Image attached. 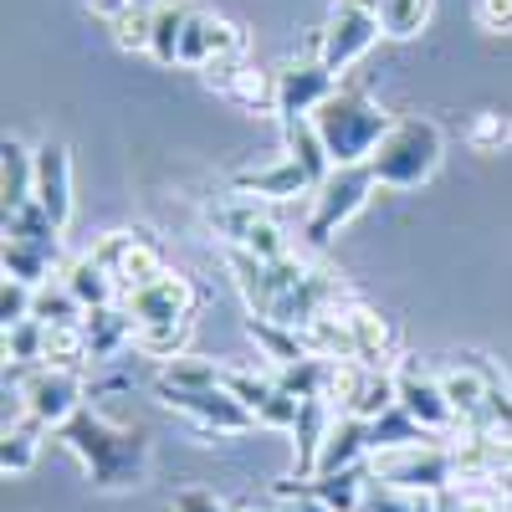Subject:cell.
<instances>
[{
	"instance_id": "obj_3",
	"label": "cell",
	"mask_w": 512,
	"mask_h": 512,
	"mask_svg": "<svg viewBox=\"0 0 512 512\" xmlns=\"http://www.w3.org/2000/svg\"><path fill=\"white\" fill-rule=\"evenodd\" d=\"M441 154H446V139L431 118H395V128L374 149L369 169L384 190H415L441 169Z\"/></svg>"
},
{
	"instance_id": "obj_26",
	"label": "cell",
	"mask_w": 512,
	"mask_h": 512,
	"mask_svg": "<svg viewBox=\"0 0 512 512\" xmlns=\"http://www.w3.org/2000/svg\"><path fill=\"white\" fill-rule=\"evenodd\" d=\"M62 256H52V251H41V246H31V241H11L6 236V246H0V267H6V277H16V282H26V287H47L52 277H62Z\"/></svg>"
},
{
	"instance_id": "obj_27",
	"label": "cell",
	"mask_w": 512,
	"mask_h": 512,
	"mask_svg": "<svg viewBox=\"0 0 512 512\" xmlns=\"http://www.w3.org/2000/svg\"><path fill=\"white\" fill-rule=\"evenodd\" d=\"M246 333H251V344L262 349L267 369H287L297 359H313L297 328H282V323H267V318H246Z\"/></svg>"
},
{
	"instance_id": "obj_38",
	"label": "cell",
	"mask_w": 512,
	"mask_h": 512,
	"mask_svg": "<svg viewBox=\"0 0 512 512\" xmlns=\"http://www.w3.org/2000/svg\"><path fill=\"white\" fill-rule=\"evenodd\" d=\"M431 6H436V0H379V26H384V36H395V41L420 36V26L431 21Z\"/></svg>"
},
{
	"instance_id": "obj_30",
	"label": "cell",
	"mask_w": 512,
	"mask_h": 512,
	"mask_svg": "<svg viewBox=\"0 0 512 512\" xmlns=\"http://www.w3.org/2000/svg\"><path fill=\"white\" fill-rule=\"evenodd\" d=\"M31 318H41L47 328H82V318H88V308L72 297V287L62 277H52L47 287H36V303H31Z\"/></svg>"
},
{
	"instance_id": "obj_13",
	"label": "cell",
	"mask_w": 512,
	"mask_h": 512,
	"mask_svg": "<svg viewBox=\"0 0 512 512\" xmlns=\"http://www.w3.org/2000/svg\"><path fill=\"white\" fill-rule=\"evenodd\" d=\"M277 77V118L287 123V118H313L333 93H338V77L318 62V57H308V62H287L282 72H272Z\"/></svg>"
},
{
	"instance_id": "obj_21",
	"label": "cell",
	"mask_w": 512,
	"mask_h": 512,
	"mask_svg": "<svg viewBox=\"0 0 512 512\" xmlns=\"http://www.w3.org/2000/svg\"><path fill=\"white\" fill-rule=\"evenodd\" d=\"M82 338H88V359H113L139 338V323L128 313V303H108L82 318Z\"/></svg>"
},
{
	"instance_id": "obj_36",
	"label": "cell",
	"mask_w": 512,
	"mask_h": 512,
	"mask_svg": "<svg viewBox=\"0 0 512 512\" xmlns=\"http://www.w3.org/2000/svg\"><path fill=\"white\" fill-rule=\"evenodd\" d=\"M36 451H41V431L31 420L11 425V431H0V472L6 477H26L36 466Z\"/></svg>"
},
{
	"instance_id": "obj_46",
	"label": "cell",
	"mask_w": 512,
	"mask_h": 512,
	"mask_svg": "<svg viewBox=\"0 0 512 512\" xmlns=\"http://www.w3.org/2000/svg\"><path fill=\"white\" fill-rule=\"evenodd\" d=\"M477 26L492 36H512V0H477Z\"/></svg>"
},
{
	"instance_id": "obj_33",
	"label": "cell",
	"mask_w": 512,
	"mask_h": 512,
	"mask_svg": "<svg viewBox=\"0 0 512 512\" xmlns=\"http://www.w3.org/2000/svg\"><path fill=\"white\" fill-rule=\"evenodd\" d=\"M0 333H6V369L47 364V323H41V318H26V323L0 328Z\"/></svg>"
},
{
	"instance_id": "obj_34",
	"label": "cell",
	"mask_w": 512,
	"mask_h": 512,
	"mask_svg": "<svg viewBox=\"0 0 512 512\" xmlns=\"http://www.w3.org/2000/svg\"><path fill=\"white\" fill-rule=\"evenodd\" d=\"M190 328H195V318H185V323H144V328H139V338H134V349H139L144 359L169 364V359H180V354H185Z\"/></svg>"
},
{
	"instance_id": "obj_41",
	"label": "cell",
	"mask_w": 512,
	"mask_h": 512,
	"mask_svg": "<svg viewBox=\"0 0 512 512\" xmlns=\"http://www.w3.org/2000/svg\"><path fill=\"white\" fill-rule=\"evenodd\" d=\"M466 144H472L477 154H502L512 144V123L502 113H477V123L466 128Z\"/></svg>"
},
{
	"instance_id": "obj_14",
	"label": "cell",
	"mask_w": 512,
	"mask_h": 512,
	"mask_svg": "<svg viewBox=\"0 0 512 512\" xmlns=\"http://www.w3.org/2000/svg\"><path fill=\"white\" fill-rule=\"evenodd\" d=\"M487 384H492V364L482 354H461L451 369H441V390L456 410V431L477 436L482 431V405H487Z\"/></svg>"
},
{
	"instance_id": "obj_9",
	"label": "cell",
	"mask_w": 512,
	"mask_h": 512,
	"mask_svg": "<svg viewBox=\"0 0 512 512\" xmlns=\"http://www.w3.org/2000/svg\"><path fill=\"white\" fill-rule=\"evenodd\" d=\"M328 400L338 415H354L364 425H374L379 415H390L400 405L395 395V369H369V364H333V384Z\"/></svg>"
},
{
	"instance_id": "obj_35",
	"label": "cell",
	"mask_w": 512,
	"mask_h": 512,
	"mask_svg": "<svg viewBox=\"0 0 512 512\" xmlns=\"http://www.w3.org/2000/svg\"><path fill=\"white\" fill-rule=\"evenodd\" d=\"M425 441H441V436H431V431H420V425L395 405L390 415H379L374 425H369V446L374 451H395V446H425ZM369 451V456H374Z\"/></svg>"
},
{
	"instance_id": "obj_12",
	"label": "cell",
	"mask_w": 512,
	"mask_h": 512,
	"mask_svg": "<svg viewBox=\"0 0 512 512\" xmlns=\"http://www.w3.org/2000/svg\"><path fill=\"white\" fill-rule=\"evenodd\" d=\"M159 400H164L169 410L190 415L200 436H246L251 425H256V415H251L241 400H231L226 390H195V395H180V390H159Z\"/></svg>"
},
{
	"instance_id": "obj_7",
	"label": "cell",
	"mask_w": 512,
	"mask_h": 512,
	"mask_svg": "<svg viewBox=\"0 0 512 512\" xmlns=\"http://www.w3.org/2000/svg\"><path fill=\"white\" fill-rule=\"evenodd\" d=\"M379 36H384V26H379L374 6H364V0H338L328 26L318 31V62L338 77V72H349Z\"/></svg>"
},
{
	"instance_id": "obj_45",
	"label": "cell",
	"mask_w": 512,
	"mask_h": 512,
	"mask_svg": "<svg viewBox=\"0 0 512 512\" xmlns=\"http://www.w3.org/2000/svg\"><path fill=\"white\" fill-rule=\"evenodd\" d=\"M272 492H277L282 512H333V507L313 492V482H277Z\"/></svg>"
},
{
	"instance_id": "obj_1",
	"label": "cell",
	"mask_w": 512,
	"mask_h": 512,
	"mask_svg": "<svg viewBox=\"0 0 512 512\" xmlns=\"http://www.w3.org/2000/svg\"><path fill=\"white\" fill-rule=\"evenodd\" d=\"M57 436H62V446H67L82 466H88L93 487H103V492L139 487L144 472H149V441H144V431L113 425V420L98 415V410H77Z\"/></svg>"
},
{
	"instance_id": "obj_28",
	"label": "cell",
	"mask_w": 512,
	"mask_h": 512,
	"mask_svg": "<svg viewBox=\"0 0 512 512\" xmlns=\"http://www.w3.org/2000/svg\"><path fill=\"white\" fill-rule=\"evenodd\" d=\"M221 374H226V364H216V359L180 354V359L159 364V390H180V395H195V390H221Z\"/></svg>"
},
{
	"instance_id": "obj_42",
	"label": "cell",
	"mask_w": 512,
	"mask_h": 512,
	"mask_svg": "<svg viewBox=\"0 0 512 512\" xmlns=\"http://www.w3.org/2000/svg\"><path fill=\"white\" fill-rule=\"evenodd\" d=\"M113 26V41L123 52H149V41H154V11H123Z\"/></svg>"
},
{
	"instance_id": "obj_20",
	"label": "cell",
	"mask_w": 512,
	"mask_h": 512,
	"mask_svg": "<svg viewBox=\"0 0 512 512\" xmlns=\"http://www.w3.org/2000/svg\"><path fill=\"white\" fill-rule=\"evenodd\" d=\"M205 221H210V231H216L221 241H226V251H241L256 231H262L272 216H267V200H251V195H226V200H216L205 210Z\"/></svg>"
},
{
	"instance_id": "obj_17",
	"label": "cell",
	"mask_w": 512,
	"mask_h": 512,
	"mask_svg": "<svg viewBox=\"0 0 512 512\" xmlns=\"http://www.w3.org/2000/svg\"><path fill=\"white\" fill-rule=\"evenodd\" d=\"M36 205L67 231L72 221V159H67V144H41L36 149Z\"/></svg>"
},
{
	"instance_id": "obj_37",
	"label": "cell",
	"mask_w": 512,
	"mask_h": 512,
	"mask_svg": "<svg viewBox=\"0 0 512 512\" xmlns=\"http://www.w3.org/2000/svg\"><path fill=\"white\" fill-rule=\"evenodd\" d=\"M369 487V461L364 466H349V472H333V477H313V492L333 507V512H354L359 497Z\"/></svg>"
},
{
	"instance_id": "obj_18",
	"label": "cell",
	"mask_w": 512,
	"mask_h": 512,
	"mask_svg": "<svg viewBox=\"0 0 512 512\" xmlns=\"http://www.w3.org/2000/svg\"><path fill=\"white\" fill-rule=\"evenodd\" d=\"M344 318H349V333H354L359 364H369V369H395V364L405 359L390 318H379V313L364 308V303H344Z\"/></svg>"
},
{
	"instance_id": "obj_44",
	"label": "cell",
	"mask_w": 512,
	"mask_h": 512,
	"mask_svg": "<svg viewBox=\"0 0 512 512\" xmlns=\"http://www.w3.org/2000/svg\"><path fill=\"white\" fill-rule=\"evenodd\" d=\"M297 415H303V400L287 395L282 384H277V395L256 410V425H267V431H297Z\"/></svg>"
},
{
	"instance_id": "obj_11",
	"label": "cell",
	"mask_w": 512,
	"mask_h": 512,
	"mask_svg": "<svg viewBox=\"0 0 512 512\" xmlns=\"http://www.w3.org/2000/svg\"><path fill=\"white\" fill-rule=\"evenodd\" d=\"M246 57V31L216 11H190V26H185V41H180V62L185 67H210V62H241Z\"/></svg>"
},
{
	"instance_id": "obj_5",
	"label": "cell",
	"mask_w": 512,
	"mask_h": 512,
	"mask_svg": "<svg viewBox=\"0 0 512 512\" xmlns=\"http://www.w3.org/2000/svg\"><path fill=\"white\" fill-rule=\"evenodd\" d=\"M374 169L369 164H349V169H333V175L308 195V221H303V246L308 251H323L338 231H344L359 210L369 205L374 195Z\"/></svg>"
},
{
	"instance_id": "obj_31",
	"label": "cell",
	"mask_w": 512,
	"mask_h": 512,
	"mask_svg": "<svg viewBox=\"0 0 512 512\" xmlns=\"http://www.w3.org/2000/svg\"><path fill=\"white\" fill-rule=\"evenodd\" d=\"M221 390H226L231 400H241V405L256 415V410H262V405L277 395V369H241V364H226Z\"/></svg>"
},
{
	"instance_id": "obj_15",
	"label": "cell",
	"mask_w": 512,
	"mask_h": 512,
	"mask_svg": "<svg viewBox=\"0 0 512 512\" xmlns=\"http://www.w3.org/2000/svg\"><path fill=\"white\" fill-rule=\"evenodd\" d=\"M123 303L139 328L144 323H185V318H195V287L180 272H164L149 287H139L134 297H123Z\"/></svg>"
},
{
	"instance_id": "obj_23",
	"label": "cell",
	"mask_w": 512,
	"mask_h": 512,
	"mask_svg": "<svg viewBox=\"0 0 512 512\" xmlns=\"http://www.w3.org/2000/svg\"><path fill=\"white\" fill-rule=\"evenodd\" d=\"M369 425L354 420V415H338L333 431L323 441V456H318V477H333V472H349V466H364L369 461Z\"/></svg>"
},
{
	"instance_id": "obj_6",
	"label": "cell",
	"mask_w": 512,
	"mask_h": 512,
	"mask_svg": "<svg viewBox=\"0 0 512 512\" xmlns=\"http://www.w3.org/2000/svg\"><path fill=\"white\" fill-rule=\"evenodd\" d=\"M88 256L118 282L123 297H134L139 287H149L154 277L169 272V267H164V251L149 241V231H108V236L93 241Z\"/></svg>"
},
{
	"instance_id": "obj_19",
	"label": "cell",
	"mask_w": 512,
	"mask_h": 512,
	"mask_svg": "<svg viewBox=\"0 0 512 512\" xmlns=\"http://www.w3.org/2000/svg\"><path fill=\"white\" fill-rule=\"evenodd\" d=\"M318 185L297 169L287 154L277 164H256V169H241L231 175V195H251V200H297V195H313Z\"/></svg>"
},
{
	"instance_id": "obj_16",
	"label": "cell",
	"mask_w": 512,
	"mask_h": 512,
	"mask_svg": "<svg viewBox=\"0 0 512 512\" xmlns=\"http://www.w3.org/2000/svg\"><path fill=\"white\" fill-rule=\"evenodd\" d=\"M205 82L216 88L221 98L251 108V113H277V77L267 72H256L246 57L241 62H210L205 67Z\"/></svg>"
},
{
	"instance_id": "obj_39",
	"label": "cell",
	"mask_w": 512,
	"mask_h": 512,
	"mask_svg": "<svg viewBox=\"0 0 512 512\" xmlns=\"http://www.w3.org/2000/svg\"><path fill=\"white\" fill-rule=\"evenodd\" d=\"M477 436L512 441V384L497 369H492V384H487V405H482V431Z\"/></svg>"
},
{
	"instance_id": "obj_4",
	"label": "cell",
	"mask_w": 512,
	"mask_h": 512,
	"mask_svg": "<svg viewBox=\"0 0 512 512\" xmlns=\"http://www.w3.org/2000/svg\"><path fill=\"white\" fill-rule=\"evenodd\" d=\"M369 472H374L379 482L400 487V492H415V497H441V492L461 487V466H456V446H451V441L374 451V456H369Z\"/></svg>"
},
{
	"instance_id": "obj_24",
	"label": "cell",
	"mask_w": 512,
	"mask_h": 512,
	"mask_svg": "<svg viewBox=\"0 0 512 512\" xmlns=\"http://www.w3.org/2000/svg\"><path fill=\"white\" fill-rule=\"evenodd\" d=\"M282 144H287V159L303 169L313 185H323V180L333 175L328 144H323V134H318V123H313V118H287V123H282Z\"/></svg>"
},
{
	"instance_id": "obj_29",
	"label": "cell",
	"mask_w": 512,
	"mask_h": 512,
	"mask_svg": "<svg viewBox=\"0 0 512 512\" xmlns=\"http://www.w3.org/2000/svg\"><path fill=\"white\" fill-rule=\"evenodd\" d=\"M190 0H164L154 11V41H149V57L159 67H175L180 62V41H185V26H190Z\"/></svg>"
},
{
	"instance_id": "obj_8",
	"label": "cell",
	"mask_w": 512,
	"mask_h": 512,
	"mask_svg": "<svg viewBox=\"0 0 512 512\" xmlns=\"http://www.w3.org/2000/svg\"><path fill=\"white\" fill-rule=\"evenodd\" d=\"M21 405L36 431H62V425L82 410V374L77 369H57V364H36L21 384Z\"/></svg>"
},
{
	"instance_id": "obj_25",
	"label": "cell",
	"mask_w": 512,
	"mask_h": 512,
	"mask_svg": "<svg viewBox=\"0 0 512 512\" xmlns=\"http://www.w3.org/2000/svg\"><path fill=\"white\" fill-rule=\"evenodd\" d=\"M62 282L72 287V297H77V303L88 308V313H93V308H108V303H123L118 282H113V277H108V272L93 262L88 251H82V256H72V262L62 267Z\"/></svg>"
},
{
	"instance_id": "obj_40",
	"label": "cell",
	"mask_w": 512,
	"mask_h": 512,
	"mask_svg": "<svg viewBox=\"0 0 512 512\" xmlns=\"http://www.w3.org/2000/svg\"><path fill=\"white\" fill-rule=\"evenodd\" d=\"M47 364H57V369L88 364V338H82V328H47Z\"/></svg>"
},
{
	"instance_id": "obj_2",
	"label": "cell",
	"mask_w": 512,
	"mask_h": 512,
	"mask_svg": "<svg viewBox=\"0 0 512 512\" xmlns=\"http://www.w3.org/2000/svg\"><path fill=\"white\" fill-rule=\"evenodd\" d=\"M313 123H318V134H323V144H328L333 169L369 164L374 149L384 144V134L395 128V118L384 113L369 93H359V88H338V93L313 113Z\"/></svg>"
},
{
	"instance_id": "obj_32",
	"label": "cell",
	"mask_w": 512,
	"mask_h": 512,
	"mask_svg": "<svg viewBox=\"0 0 512 512\" xmlns=\"http://www.w3.org/2000/svg\"><path fill=\"white\" fill-rule=\"evenodd\" d=\"M6 236H11V241H31V246H41V251L62 256V226H57L36 200H31L26 210H16V216H6Z\"/></svg>"
},
{
	"instance_id": "obj_47",
	"label": "cell",
	"mask_w": 512,
	"mask_h": 512,
	"mask_svg": "<svg viewBox=\"0 0 512 512\" xmlns=\"http://www.w3.org/2000/svg\"><path fill=\"white\" fill-rule=\"evenodd\" d=\"M169 512H231L226 502H216V492H200V487H190V492H180L175 497V507Z\"/></svg>"
},
{
	"instance_id": "obj_22",
	"label": "cell",
	"mask_w": 512,
	"mask_h": 512,
	"mask_svg": "<svg viewBox=\"0 0 512 512\" xmlns=\"http://www.w3.org/2000/svg\"><path fill=\"white\" fill-rule=\"evenodd\" d=\"M0 200H6V216L36 200V149H26L21 139L0 144Z\"/></svg>"
},
{
	"instance_id": "obj_10",
	"label": "cell",
	"mask_w": 512,
	"mask_h": 512,
	"mask_svg": "<svg viewBox=\"0 0 512 512\" xmlns=\"http://www.w3.org/2000/svg\"><path fill=\"white\" fill-rule=\"evenodd\" d=\"M395 395H400V410L420 425V431H431V436H446L456 431V410L441 390V374H431L415 354H405L395 364Z\"/></svg>"
},
{
	"instance_id": "obj_48",
	"label": "cell",
	"mask_w": 512,
	"mask_h": 512,
	"mask_svg": "<svg viewBox=\"0 0 512 512\" xmlns=\"http://www.w3.org/2000/svg\"><path fill=\"white\" fill-rule=\"evenodd\" d=\"M231 512H262V507H231Z\"/></svg>"
},
{
	"instance_id": "obj_43",
	"label": "cell",
	"mask_w": 512,
	"mask_h": 512,
	"mask_svg": "<svg viewBox=\"0 0 512 512\" xmlns=\"http://www.w3.org/2000/svg\"><path fill=\"white\" fill-rule=\"evenodd\" d=\"M31 303H36V287H26V282L6 277V282H0V328L26 323V318H31Z\"/></svg>"
}]
</instances>
